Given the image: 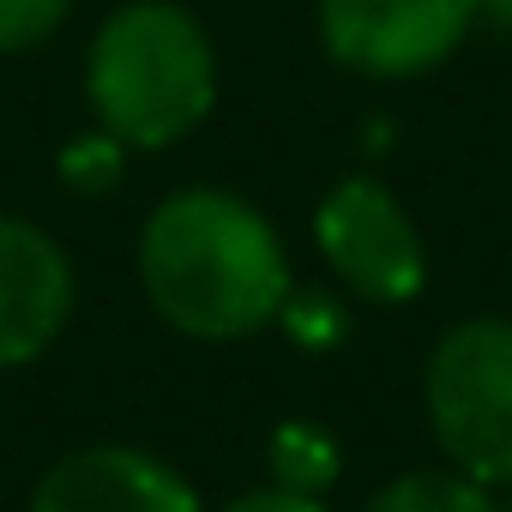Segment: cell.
<instances>
[{"mask_svg": "<svg viewBox=\"0 0 512 512\" xmlns=\"http://www.w3.org/2000/svg\"><path fill=\"white\" fill-rule=\"evenodd\" d=\"M362 512H506V506L464 470H410L386 482Z\"/></svg>", "mask_w": 512, "mask_h": 512, "instance_id": "9", "label": "cell"}, {"mask_svg": "<svg viewBox=\"0 0 512 512\" xmlns=\"http://www.w3.org/2000/svg\"><path fill=\"white\" fill-rule=\"evenodd\" d=\"M320 260L338 272V284L374 308H404L428 284V247L410 211L368 175L338 181L314 211Z\"/></svg>", "mask_w": 512, "mask_h": 512, "instance_id": "4", "label": "cell"}, {"mask_svg": "<svg viewBox=\"0 0 512 512\" xmlns=\"http://www.w3.org/2000/svg\"><path fill=\"white\" fill-rule=\"evenodd\" d=\"M422 404L452 470L482 488H512V320L482 314L440 332Z\"/></svg>", "mask_w": 512, "mask_h": 512, "instance_id": "3", "label": "cell"}, {"mask_svg": "<svg viewBox=\"0 0 512 512\" xmlns=\"http://www.w3.org/2000/svg\"><path fill=\"white\" fill-rule=\"evenodd\" d=\"M31 512H199L181 470L139 446H79L31 494Z\"/></svg>", "mask_w": 512, "mask_h": 512, "instance_id": "7", "label": "cell"}, {"mask_svg": "<svg viewBox=\"0 0 512 512\" xmlns=\"http://www.w3.org/2000/svg\"><path fill=\"white\" fill-rule=\"evenodd\" d=\"M73 314V266L49 229L0 217V368L37 362Z\"/></svg>", "mask_w": 512, "mask_h": 512, "instance_id": "6", "label": "cell"}, {"mask_svg": "<svg viewBox=\"0 0 512 512\" xmlns=\"http://www.w3.org/2000/svg\"><path fill=\"white\" fill-rule=\"evenodd\" d=\"M223 512H326V500H314V494H290V488H253V494L229 500Z\"/></svg>", "mask_w": 512, "mask_h": 512, "instance_id": "13", "label": "cell"}, {"mask_svg": "<svg viewBox=\"0 0 512 512\" xmlns=\"http://www.w3.org/2000/svg\"><path fill=\"white\" fill-rule=\"evenodd\" d=\"M61 181L73 187V193H85V199H97V193H109L121 175H127V145L115 139V133H79L67 151H61Z\"/></svg>", "mask_w": 512, "mask_h": 512, "instance_id": "10", "label": "cell"}, {"mask_svg": "<svg viewBox=\"0 0 512 512\" xmlns=\"http://www.w3.org/2000/svg\"><path fill=\"white\" fill-rule=\"evenodd\" d=\"M73 13V0H0V55H25L49 43Z\"/></svg>", "mask_w": 512, "mask_h": 512, "instance_id": "11", "label": "cell"}, {"mask_svg": "<svg viewBox=\"0 0 512 512\" xmlns=\"http://www.w3.org/2000/svg\"><path fill=\"white\" fill-rule=\"evenodd\" d=\"M506 512H512V506H506Z\"/></svg>", "mask_w": 512, "mask_h": 512, "instance_id": "15", "label": "cell"}, {"mask_svg": "<svg viewBox=\"0 0 512 512\" xmlns=\"http://www.w3.org/2000/svg\"><path fill=\"white\" fill-rule=\"evenodd\" d=\"M139 284L151 308L199 344L253 338L296 290L278 229L229 187H181L145 217Z\"/></svg>", "mask_w": 512, "mask_h": 512, "instance_id": "1", "label": "cell"}, {"mask_svg": "<svg viewBox=\"0 0 512 512\" xmlns=\"http://www.w3.org/2000/svg\"><path fill=\"white\" fill-rule=\"evenodd\" d=\"M284 326H290V338L296 344H308V350H326V344H344V308L326 296V290H290V302H284V314H278Z\"/></svg>", "mask_w": 512, "mask_h": 512, "instance_id": "12", "label": "cell"}, {"mask_svg": "<svg viewBox=\"0 0 512 512\" xmlns=\"http://www.w3.org/2000/svg\"><path fill=\"white\" fill-rule=\"evenodd\" d=\"M320 43L362 79H416L458 55L476 0H320Z\"/></svg>", "mask_w": 512, "mask_h": 512, "instance_id": "5", "label": "cell"}, {"mask_svg": "<svg viewBox=\"0 0 512 512\" xmlns=\"http://www.w3.org/2000/svg\"><path fill=\"white\" fill-rule=\"evenodd\" d=\"M85 103L127 151L187 139L217 103V55L205 25L175 0H121L91 37Z\"/></svg>", "mask_w": 512, "mask_h": 512, "instance_id": "2", "label": "cell"}, {"mask_svg": "<svg viewBox=\"0 0 512 512\" xmlns=\"http://www.w3.org/2000/svg\"><path fill=\"white\" fill-rule=\"evenodd\" d=\"M476 19L494 31H512V0H476Z\"/></svg>", "mask_w": 512, "mask_h": 512, "instance_id": "14", "label": "cell"}, {"mask_svg": "<svg viewBox=\"0 0 512 512\" xmlns=\"http://www.w3.org/2000/svg\"><path fill=\"white\" fill-rule=\"evenodd\" d=\"M266 470H272V488H290V494H326L344 470V452L338 440L320 428V422H278L272 428V446H266Z\"/></svg>", "mask_w": 512, "mask_h": 512, "instance_id": "8", "label": "cell"}]
</instances>
